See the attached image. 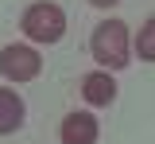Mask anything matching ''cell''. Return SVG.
<instances>
[{"label":"cell","instance_id":"obj_1","mask_svg":"<svg viewBox=\"0 0 155 144\" xmlns=\"http://www.w3.org/2000/svg\"><path fill=\"white\" fill-rule=\"evenodd\" d=\"M89 47H93V59L105 62L109 70L128 66V27H124L120 20L97 23V31H93V39H89Z\"/></svg>","mask_w":155,"mask_h":144},{"label":"cell","instance_id":"obj_2","mask_svg":"<svg viewBox=\"0 0 155 144\" xmlns=\"http://www.w3.org/2000/svg\"><path fill=\"white\" fill-rule=\"evenodd\" d=\"M19 23H23V31H27L35 43H58L62 31H66L62 8H58V4H47V0H43V4H31Z\"/></svg>","mask_w":155,"mask_h":144},{"label":"cell","instance_id":"obj_3","mask_svg":"<svg viewBox=\"0 0 155 144\" xmlns=\"http://www.w3.org/2000/svg\"><path fill=\"white\" fill-rule=\"evenodd\" d=\"M43 70V59H39L31 47H4L0 51V74L12 78V82H31Z\"/></svg>","mask_w":155,"mask_h":144},{"label":"cell","instance_id":"obj_4","mask_svg":"<svg viewBox=\"0 0 155 144\" xmlns=\"http://www.w3.org/2000/svg\"><path fill=\"white\" fill-rule=\"evenodd\" d=\"M62 144H97V121L89 113H70L62 121Z\"/></svg>","mask_w":155,"mask_h":144},{"label":"cell","instance_id":"obj_5","mask_svg":"<svg viewBox=\"0 0 155 144\" xmlns=\"http://www.w3.org/2000/svg\"><path fill=\"white\" fill-rule=\"evenodd\" d=\"M81 94H85V101H89V105H109V101L116 98V82L109 78V70H93V74H85Z\"/></svg>","mask_w":155,"mask_h":144},{"label":"cell","instance_id":"obj_6","mask_svg":"<svg viewBox=\"0 0 155 144\" xmlns=\"http://www.w3.org/2000/svg\"><path fill=\"white\" fill-rule=\"evenodd\" d=\"M19 125H23V101H19V94L0 86V136L19 129Z\"/></svg>","mask_w":155,"mask_h":144},{"label":"cell","instance_id":"obj_7","mask_svg":"<svg viewBox=\"0 0 155 144\" xmlns=\"http://www.w3.org/2000/svg\"><path fill=\"white\" fill-rule=\"evenodd\" d=\"M136 55L147 59V62H155V20H147L143 27H140V35H136Z\"/></svg>","mask_w":155,"mask_h":144},{"label":"cell","instance_id":"obj_8","mask_svg":"<svg viewBox=\"0 0 155 144\" xmlns=\"http://www.w3.org/2000/svg\"><path fill=\"white\" fill-rule=\"evenodd\" d=\"M89 4H97V8H113L116 0H89Z\"/></svg>","mask_w":155,"mask_h":144}]
</instances>
